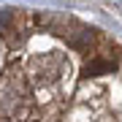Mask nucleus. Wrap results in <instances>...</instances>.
<instances>
[{
  "instance_id": "obj_1",
  "label": "nucleus",
  "mask_w": 122,
  "mask_h": 122,
  "mask_svg": "<svg viewBox=\"0 0 122 122\" xmlns=\"http://www.w3.org/2000/svg\"><path fill=\"white\" fill-rule=\"evenodd\" d=\"M111 68H114L111 60H100V57H95L92 62L84 65V76H98V73H106V71H111Z\"/></svg>"
},
{
  "instance_id": "obj_2",
  "label": "nucleus",
  "mask_w": 122,
  "mask_h": 122,
  "mask_svg": "<svg viewBox=\"0 0 122 122\" xmlns=\"http://www.w3.org/2000/svg\"><path fill=\"white\" fill-rule=\"evenodd\" d=\"M11 25V11H0V33Z\"/></svg>"
}]
</instances>
